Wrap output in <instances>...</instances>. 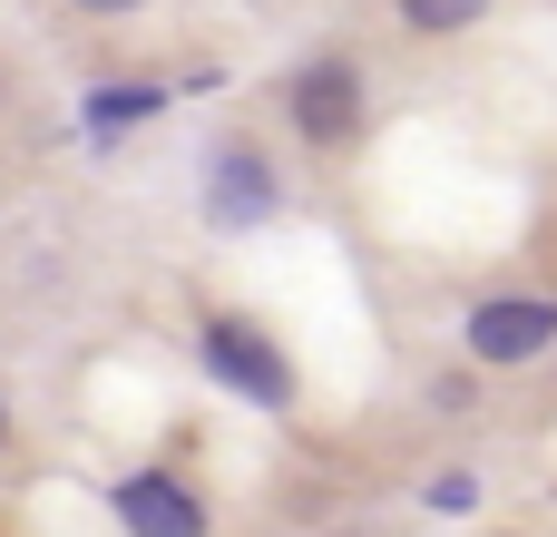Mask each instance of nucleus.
I'll use <instances>...</instances> for the list:
<instances>
[{
	"label": "nucleus",
	"mask_w": 557,
	"mask_h": 537,
	"mask_svg": "<svg viewBox=\"0 0 557 537\" xmlns=\"http://www.w3.org/2000/svg\"><path fill=\"white\" fill-rule=\"evenodd\" d=\"M431 509H441V519H470V509H480V489H470V479H460V470H450V479H441V489H431Z\"/></svg>",
	"instance_id": "nucleus-8"
},
{
	"label": "nucleus",
	"mask_w": 557,
	"mask_h": 537,
	"mask_svg": "<svg viewBox=\"0 0 557 537\" xmlns=\"http://www.w3.org/2000/svg\"><path fill=\"white\" fill-rule=\"evenodd\" d=\"M78 10H137V0H78Z\"/></svg>",
	"instance_id": "nucleus-9"
},
{
	"label": "nucleus",
	"mask_w": 557,
	"mask_h": 537,
	"mask_svg": "<svg viewBox=\"0 0 557 537\" xmlns=\"http://www.w3.org/2000/svg\"><path fill=\"white\" fill-rule=\"evenodd\" d=\"M548 342H557V303L548 294H499V303L470 313V352H480V362H539Z\"/></svg>",
	"instance_id": "nucleus-3"
},
{
	"label": "nucleus",
	"mask_w": 557,
	"mask_h": 537,
	"mask_svg": "<svg viewBox=\"0 0 557 537\" xmlns=\"http://www.w3.org/2000/svg\"><path fill=\"white\" fill-rule=\"evenodd\" d=\"M284 108H294V137L304 147H343L362 127V68L352 59H304L294 88H284Z\"/></svg>",
	"instance_id": "nucleus-2"
},
{
	"label": "nucleus",
	"mask_w": 557,
	"mask_h": 537,
	"mask_svg": "<svg viewBox=\"0 0 557 537\" xmlns=\"http://www.w3.org/2000/svg\"><path fill=\"white\" fill-rule=\"evenodd\" d=\"M206 372H215L225 391H245L255 411H284V401H294V362H284L255 323H235V313L206 323Z\"/></svg>",
	"instance_id": "nucleus-1"
},
{
	"label": "nucleus",
	"mask_w": 557,
	"mask_h": 537,
	"mask_svg": "<svg viewBox=\"0 0 557 537\" xmlns=\"http://www.w3.org/2000/svg\"><path fill=\"white\" fill-rule=\"evenodd\" d=\"M490 0H401V20L421 29V39H450V29H470Z\"/></svg>",
	"instance_id": "nucleus-7"
},
{
	"label": "nucleus",
	"mask_w": 557,
	"mask_h": 537,
	"mask_svg": "<svg viewBox=\"0 0 557 537\" xmlns=\"http://www.w3.org/2000/svg\"><path fill=\"white\" fill-rule=\"evenodd\" d=\"M137 117H157V88H98V98H88V127H98V137H117V127H137Z\"/></svg>",
	"instance_id": "nucleus-6"
},
{
	"label": "nucleus",
	"mask_w": 557,
	"mask_h": 537,
	"mask_svg": "<svg viewBox=\"0 0 557 537\" xmlns=\"http://www.w3.org/2000/svg\"><path fill=\"white\" fill-rule=\"evenodd\" d=\"M0 440H10V411H0Z\"/></svg>",
	"instance_id": "nucleus-10"
},
{
	"label": "nucleus",
	"mask_w": 557,
	"mask_h": 537,
	"mask_svg": "<svg viewBox=\"0 0 557 537\" xmlns=\"http://www.w3.org/2000/svg\"><path fill=\"white\" fill-rule=\"evenodd\" d=\"M206 215H215V225H235V235H245V225H264V215H274V166H264L255 147H225V157L206 166Z\"/></svg>",
	"instance_id": "nucleus-5"
},
{
	"label": "nucleus",
	"mask_w": 557,
	"mask_h": 537,
	"mask_svg": "<svg viewBox=\"0 0 557 537\" xmlns=\"http://www.w3.org/2000/svg\"><path fill=\"white\" fill-rule=\"evenodd\" d=\"M117 528L127 537H206V499L186 479H166V470H137V479H117Z\"/></svg>",
	"instance_id": "nucleus-4"
}]
</instances>
